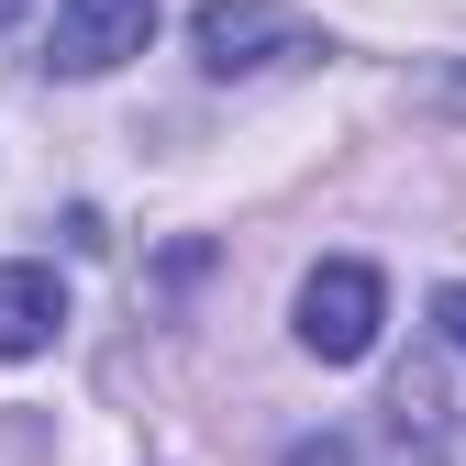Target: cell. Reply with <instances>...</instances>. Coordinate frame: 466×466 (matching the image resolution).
<instances>
[{
    "mask_svg": "<svg viewBox=\"0 0 466 466\" xmlns=\"http://www.w3.org/2000/svg\"><path fill=\"white\" fill-rule=\"evenodd\" d=\"M189 45H200L211 78H256V67H289V56H322V34L300 12H278V0H200Z\"/></svg>",
    "mask_w": 466,
    "mask_h": 466,
    "instance_id": "1",
    "label": "cell"
},
{
    "mask_svg": "<svg viewBox=\"0 0 466 466\" xmlns=\"http://www.w3.org/2000/svg\"><path fill=\"white\" fill-rule=\"evenodd\" d=\"M378 322H389V289H378V267H356V256H322L311 278H300V344L322 367H356L367 344H378Z\"/></svg>",
    "mask_w": 466,
    "mask_h": 466,
    "instance_id": "2",
    "label": "cell"
},
{
    "mask_svg": "<svg viewBox=\"0 0 466 466\" xmlns=\"http://www.w3.org/2000/svg\"><path fill=\"white\" fill-rule=\"evenodd\" d=\"M145 34H156V0H56V67L67 78H100L123 56H145Z\"/></svg>",
    "mask_w": 466,
    "mask_h": 466,
    "instance_id": "3",
    "label": "cell"
},
{
    "mask_svg": "<svg viewBox=\"0 0 466 466\" xmlns=\"http://www.w3.org/2000/svg\"><path fill=\"white\" fill-rule=\"evenodd\" d=\"M56 322H67V289H56V267H0V356H45Z\"/></svg>",
    "mask_w": 466,
    "mask_h": 466,
    "instance_id": "4",
    "label": "cell"
},
{
    "mask_svg": "<svg viewBox=\"0 0 466 466\" xmlns=\"http://www.w3.org/2000/svg\"><path fill=\"white\" fill-rule=\"evenodd\" d=\"M278 466H356V444H344V433H300Z\"/></svg>",
    "mask_w": 466,
    "mask_h": 466,
    "instance_id": "5",
    "label": "cell"
},
{
    "mask_svg": "<svg viewBox=\"0 0 466 466\" xmlns=\"http://www.w3.org/2000/svg\"><path fill=\"white\" fill-rule=\"evenodd\" d=\"M433 322H444V344L466 356V289H433Z\"/></svg>",
    "mask_w": 466,
    "mask_h": 466,
    "instance_id": "6",
    "label": "cell"
},
{
    "mask_svg": "<svg viewBox=\"0 0 466 466\" xmlns=\"http://www.w3.org/2000/svg\"><path fill=\"white\" fill-rule=\"evenodd\" d=\"M444 111H455V123H466V67H455V78H444Z\"/></svg>",
    "mask_w": 466,
    "mask_h": 466,
    "instance_id": "7",
    "label": "cell"
},
{
    "mask_svg": "<svg viewBox=\"0 0 466 466\" xmlns=\"http://www.w3.org/2000/svg\"><path fill=\"white\" fill-rule=\"evenodd\" d=\"M12 12H23V0H0V23H12Z\"/></svg>",
    "mask_w": 466,
    "mask_h": 466,
    "instance_id": "8",
    "label": "cell"
}]
</instances>
